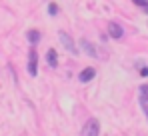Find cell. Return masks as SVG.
Listing matches in <instances>:
<instances>
[{
	"label": "cell",
	"mask_w": 148,
	"mask_h": 136,
	"mask_svg": "<svg viewBox=\"0 0 148 136\" xmlns=\"http://www.w3.org/2000/svg\"><path fill=\"white\" fill-rule=\"evenodd\" d=\"M98 134H100L98 118H88L82 126V136H98Z\"/></svg>",
	"instance_id": "cell-1"
},
{
	"label": "cell",
	"mask_w": 148,
	"mask_h": 136,
	"mask_svg": "<svg viewBox=\"0 0 148 136\" xmlns=\"http://www.w3.org/2000/svg\"><path fill=\"white\" fill-rule=\"evenodd\" d=\"M28 74L30 76H36L38 74V54H36V50H30L28 52Z\"/></svg>",
	"instance_id": "cell-2"
},
{
	"label": "cell",
	"mask_w": 148,
	"mask_h": 136,
	"mask_svg": "<svg viewBox=\"0 0 148 136\" xmlns=\"http://www.w3.org/2000/svg\"><path fill=\"white\" fill-rule=\"evenodd\" d=\"M138 94H140V96H138L140 106H142V110H144V114H146V118H148V84H142Z\"/></svg>",
	"instance_id": "cell-3"
},
{
	"label": "cell",
	"mask_w": 148,
	"mask_h": 136,
	"mask_svg": "<svg viewBox=\"0 0 148 136\" xmlns=\"http://www.w3.org/2000/svg\"><path fill=\"white\" fill-rule=\"evenodd\" d=\"M58 38H60V42L64 44V48H68V52H72V54H78V50H76V46H74L72 38H70L66 32H58Z\"/></svg>",
	"instance_id": "cell-4"
},
{
	"label": "cell",
	"mask_w": 148,
	"mask_h": 136,
	"mask_svg": "<svg viewBox=\"0 0 148 136\" xmlns=\"http://www.w3.org/2000/svg\"><path fill=\"white\" fill-rule=\"evenodd\" d=\"M108 34H110L112 38L120 40V38L124 36V30H122V26H120V24H116V22H110V24H108Z\"/></svg>",
	"instance_id": "cell-5"
},
{
	"label": "cell",
	"mask_w": 148,
	"mask_h": 136,
	"mask_svg": "<svg viewBox=\"0 0 148 136\" xmlns=\"http://www.w3.org/2000/svg\"><path fill=\"white\" fill-rule=\"evenodd\" d=\"M94 76H96V70H94V68H84V70L78 74V80H80L82 84H86V82H90Z\"/></svg>",
	"instance_id": "cell-6"
},
{
	"label": "cell",
	"mask_w": 148,
	"mask_h": 136,
	"mask_svg": "<svg viewBox=\"0 0 148 136\" xmlns=\"http://www.w3.org/2000/svg\"><path fill=\"white\" fill-rule=\"evenodd\" d=\"M80 46H82V50H84L88 56H92V58H96V56H98V52H96V48H94L92 42H88V40H84V38H82V40H80Z\"/></svg>",
	"instance_id": "cell-7"
},
{
	"label": "cell",
	"mask_w": 148,
	"mask_h": 136,
	"mask_svg": "<svg viewBox=\"0 0 148 136\" xmlns=\"http://www.w3.org/2000/svg\"><path fill=\"white\" fill-rule=\"evenodd\" d=\"M46 62H48L50 68H56V66H58V54H56V50H54V48H50L48 52H46Z\"/></svg>",
	"instance_id": "cell-8"
},
{
	"label": "cell",
	"mask_w": 148,
	"mask_h": 136,
	"mask_svg": "<svg viewBox=\"0 0 148 136\" xmlns=\"http://www.w3.org/2000/svg\"><path fill=\"white\" fill-rule=\"evenodd\" d=\"M26 36H28V42L30 44H38V40H40V32L38 30H28Z\"/></svg>",
	"instance_id": "cell-9"
},
{
	"label": "cell",
	"mask_w": 148,
	"mask_h": 136,
	"mask_svg": "<svg viewBox=\"0 0 148 136\" xmlns=\"http://www.w3.org/2000/svg\"><path fill=\"white\" fill-rule=\"evenodd\" d=\"M132 2H134L136 6H140L142 10H146V12H148V0H132Z\"/></svg>",
	"instance_id": "cell-10"
},
{
	"label": "cell",
	"mask_w": 148,
	"mask_h": 136,
	"mask_svg": "<svg viewBox=\"0 0 148 136\" xmlns=\"http://www.w3.org/2000/svg\"><path fill=\"white\" fill-rule=\"evenodd\" d=\"M56 12H58V6H56L54 2H52V4H48V14H52V16H54Z\"/></svg>",
	"instance_id": "cell-11"
},
{
	"label": "cell",
	"mask_w": 148,
	"mask_h": 136,
	"mask_svg": "<svg viewBox=\"0 0 148 136\" xmlns=\"http://www.w3.org/2000/svg\"><path fill=\"white\" fill-rule=\"evenodd\" d=\"M140 74H142V76H148V66H142V70H140Z\"/></svg>",
	"instance_id": "cell-12"
}]
</instances>
